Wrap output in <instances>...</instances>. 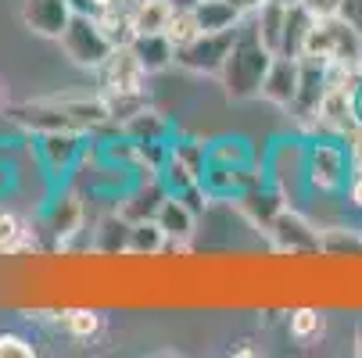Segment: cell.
<instances>
[{
	"label": "cell",
	"instance_id": "cell-34",
	"mask_svg": "<svg viewBox=\"0 0 362 358\" xmlns=\"http://www.w3.org/2000/svg\"><path fill=\"white\" fill-rule=\"evenodd\" d=\"M341 140H344L348 155H351V169H355V172H362V122H358L355 129H348Z\"/></svg>",
	"mask_w": 362,
	"mask_h": 358
},
{
	"label": "cell",
	"instance_id": "cell-7",
	"mask_svg": "<svg viewBox=\"0 0 362 358\" xmlns=\"http://www.w3.org/2000/svg\"><path fill=\"white\" fill-rule=\"evenodd\" d=\"M86 150H90V143H86V133H79V129L40 133L36 136V155H40V162L50 176H69L83 162Z\"/></svg>",
	"mask_w": 362,
	"mask_h": 358
},
{
	"label": "cell",
	"instance_id": "cell-36",
	"mask_svg": "<svg viewBox=\"0 0 362 358\" xmlns=\"http://www.w3.org/2000/svg\"><path fill=\"white\" fill-rule=\"evenodd\" d=\"M348 201L355 204V208H362V172L351 176V183H348Z\"/></svg>",
	"mask_w": 362,
	"mask_h": 358
},
{
	"label": "cell",
	"instance_id": "cell-15",
	"mask_svg": "<svg viewBox=\"0 0 362 358\" xmlns=\"http://www.w3.org/2000/svg\"><path fill=\"white\" fill-rule=\"evenodd\" d=\"M154 219H158V226L165 229L173 251H180V254L190 251V240H194V229H197V215L187 208V204H183L176 193L165 197V204L158 208V215H154Z\"/></svg>",
	"mask_w": 362,
	"mask_h": 358
},
{
	"label": "cell",
	"instance_id": "cell-32",
	"mask_svg": "<svg viewBox=\"0 0 362 358\" xmlns=\"http://www.w3.org/2000/svg\"><path fill=\"white\" fill-rule=\"evenodd\" d=\"M36 347L22 333H0V358H33Z\"/></svg>",
	"mask_w": 362,
	"mask_h": 358
},
{
	"label": "cell",
	"instance_id": "cell-37",
	"mask_svg": "<svg viewBox=\"0 0 362 358\" xmlns=\"http://www.w3.org/2000/svg\"><path fill=\"white\" fill-rule=\"evenodd\" d=\"M230 4H233V8L240 11V15H255L258 8H262V4H266V0H230Z\"/></svg>",
	"mask_w": 362,
	"mask_h": 358
},
{
	"label": "cell",
	"instance_id": "cell-35",
	"mask_svg": "<svg viewBox=\"0 0 362 358\" xmlns=\"http://www.w3.org/2000/svg\"><path fill=\"white\" fill-rule=\"evenodd\" d=\"M301 4L313 11V18H330V15H341L344 0H301Z\"/></svg>",
	"mask_w": 362,
	"mask_h": 358
},
{
	"label": "cell",
	"instance_id": "cell-3",
	"mask_svg": "<svg viewBox=\"0 0 362 358\" xmlns=\"http://www.w3.org/2000/svg\"><path fill=\"white\" fill-rule=\"evenodd\" d=\"M301 54L323 58V61H330V65L362 68V32H358L348 18H341V15L316 18L313 29H308V40H305Z\"/></svg>",
	"mask_w": 362,
	"mask_h": 358
},
{
	"label": "cell",
	"instance_id": "cell-24",
	"mask_svg": "<svg viewBox=\"0 0 362 358\" xmlns=\"http://www.w3.org/2000/svg\"><path fill=\"white\" fill-rule=\"evenodd\" d=\"M320 254H330V258H355L362 254V237L355 229H344V226H330V229H320Z\"/></svg>",
	"mask_w": 362,
	"mask_h": 358
},
{
	"label": "cell",
	"instance_id": "cell-41",
	"mask_svg": "<svg viewBox=\"0 0 362 358\" xmlns=\"http://www.w3.org/2000/svg\"><path fill=\"white\" fill-rule=\"evenodd\" d=\"M276 4H284V8H291V4H301V0H276Z\"/></svg>",
	"mask_w": 362,
	"mask_h": 358
},
{
	"label": "cell",
	"instance_id": "cell-33",
	"mask_svg": "<svg viewBox=\"0 0 362 358\" xmlns=\"http://www.w3.org/2000/svg\"><path fill=\"white\" fill-rule=\"evenodd\" d=\"M183 204H187V208L194 212V215H201L204 208H209V201H216L212 193H209V186H204V183H194V186H187L183 193H176Z\"/></svg>",
	"mask_w": 362,
	"mask_h": 358
},
{
	"label": "cell",
	"instance_id": "cell-23",
	"mask_svg": "<svg viewBox=\"0 0 362 358\" xmlns=\"http://www.w3.org/2000/svg\"><path fill=\"white\" fill-rule=\"evenodd\" d=\"M122 133H126L129 140H136V143L165 140V133H169V119H165L162 112H154V108H144L140 115H133V119L122 126Z\"/></svg>",
	"mask_w": 362,
	"mask_h": 358
},
{
	"label": "cell",
	"instance_id": "cell-38",
	"mask_svg": "<svg viewBox=\"0 0 362 358\" xmlns=\"http://www.w3.org/2000/svg\"><path fill=\"white\" fill-rule=\"evenodd\" d=\"M351 351H355V354L362 358V319L355 323V347H351Z\"/></svg>",
	"mask_w": 362,
	"mask_h": 358
},
{
	"label": "cell",
	"instance_id": "cell-29",
	"mask_svg": "<svg viewBox=\"0 0 362 358\" xmlns=\"http://www.w3.org/2000/svg\"><path fill=\"white\" fill-rule=\"evenodd\" d=\"M62 323L76 340H90V337L100 333V312H93V309H65Z\"/></svg>",
	"mask_w": 362,
	"mask_h": 358
},
{
	"label": "cell",
	"instance_id": "cell-16",
	"mask_svg": "<svg viewBox=\"0 0 362 358\" xmlns=\"http://www.w3.org/2000/svg\"><path fill=\"white\" fill-rule=\"evenodd\" d=\"M233 204H237V212H240L244 219H251V226L269 229V222L276 219V212H280V208H287V197H284L276 186L262 183V186H255V190H247V193L233 197Z\"/></svg>",
	"mask_w": 362,
	"mask_h": 358
},
{
	"label": "cell",
	"instance_id": "cell-4",
	"mask_svg": "<svg viewBox=\"0 0 362 358\" xmlns=\"http://www.w3.org/2000/svg\"><path fill=\"white\" fill-rule=\"evenodd\" d=\"M348 165H351V155L341 136H316L305 143V183L313 190H323V193H334L348 183Z\"/></svg>",
	"mask_w": 362,
	"mask_h": 358
},
{
	"label": "cell",
	"instance_id": "cell-14",
	"mask_svg": "<svg viewBox=\"0 0 362 358\" xmlns=\"http://www.w3.org/2000/svg\"><path fill=\"white\" fill-rule=\"evenodd\" d=\"M83 197L76 193V190H65V193H58L54 201L47 204V212H43V222H47V229H50V237H54L62 247L83 229Z\"/></svg>",
	"mask_w": 362,
	"mask_h": 358
},
{
	"label": "cell",
	"instance_id": "cell-26",
	"mask_svg": "<svg viewBox=\"0 0 362 358\" xmlns=\"http://www.w3.org/2000/svg\"><path fill=\"white\" fill-rule=\"evenodd\" d=\"M209 165H251V143L244 136H223L209 143Z\"/></svg>",
	"mask_w": 362,
	"mask_h": 358
},
{
	"label": "cell",
	"instance_id": "cell-25",
	"mask_svg": "<svg viewBox=\"0 0 362 358\" xmlns=\"http://www.w3.org/2000/svg\"><path fill=\"white\" fill-rule=\"evenodd\" d=\"M97 22L105 25V32H108V40H112L115 47H129L133 36H136V29H133V15H129L126 4H115V8L97 11Z\"/></svg>",
	"mask_w": 362,
	"mask_h": 358
},
{
	"label": "cell",
	"instance_id": "cell-12",
	"mask_svg": "<svg viewBox=\"0 0 362 358\" xmlns=\"http://www.w3.org/2000/svg\"><path fill=\"white\" fill-rule=\"evenodd\" d=\"M72 15H76L72 0H25L22 4L25 29L43 36V40H62V32L69 29Z\"/></svg>",
	"mask_w": 362,
	"mask_h": 358
},
{
	"label": "cell",
	"instance_id": "cell-31",
	"mask_svg": "<svg viewBox=\"0 0 362 358\" xmlns=\"http://www.w3.org/2000/svg\"><path fill=\"white\" fill-rule=\"evenodd\" d=\"M25 244V226L18 215L0 212V254H15Z\"/></svg>",
	"mask_w": 362,
	"mask_h": 358
},
{
	"label": "cell",
	"instance_id": "cell-40",
	"mask_svg": "<svg viewBox=\"0 0 362 358\" xmlns=\"http://www.w3.org/2000/svg\"><path fill=\"white\" fill-rule=\"evenodd\" d=\"M173 8L183 11V8H197V0H173Z\"/></svg>",
	"mask_w": 362,
	"mask_h": 358
},
{
	"label": "cell",
	"instance_id": "cell-28",
	"mask_svg": "<svg viewBox=\"0 0 362 358\" xmlns=\"http://www.w3.org/2000/svg\"><path fill=\"white\" fill-rule=\"evenodd\" d=\"M323 333H327V319H323L320 309H308V304H305V309L291 312V337L298 344H316Z\"/></svg>",
	"mask_w": 362,
	"mask_h": 358
},
{
	"label": "cell",
	"instance_id": "cell-17",
	"mask_svg": "<svg viewBox=\"0 0 362 358\" xmlns=\"http://www.w3.org/2000/svg\"><path fill=\"white\" fill-rule=\"evenodd\" d=\"M129 47L136 50V58L144 61L147 76L176 65V43L169 40V32H136Z\"/></svg>",
	"mask_w": 362,
	"mask_h": 358
},
{
	"label": "cell",
	"instance_id": "cell-19",
	"mask_svg": "<svg viewBox=\"0 0 362 358\" xmlns=\"http://www.w3.org/2000/svg\"><path fill=\"white\" fill-rule=\"evenodd\" d=\"M284 22H287V8L276 4V0H266V4L255 11V25L251 29L258 32V40L266 43L269 54H280L284 50Z\"/></svg>",
	"mask_w": 362,
	"mask_h": 358
},
{
	"label": "cell",
	"instance_id": "cell-22",
	"mask_svg": "<svg viewBox=\"0 0 362 358\" xmlns=\"http://www.w3.org/2000/svg\"><path fill=\"white\" fill-rule=\"evenodd\" d=\"M313 11L305 4H291L287 8V22H284V58H301L305 50V40H308V29H313Z\"/></svg>",
	"mask_w": 362,
	"mask_h": 358
},
{
	"label": "cell",
	"instance_id": "cell-6",
	"mask_svg": "<svg viewBox=\"0 0 362 358\" xmlns=\"http://www.w3.org/2000/svg\"><path fill=\"white\" fill-rule=\"evenodd\" d=\"M240 29V25H237ZM237 29H226V32H201L194 43L180 47L176 50V65L183 72H194V76H219L230 50H233V40H237Z\"/></svg>",
	"mask_w": 362,
	"mask_h": 358
},
{
	"label": "cell",
	"instance_id": "cell-5",
	"mask_svg": "<svg viewBox=\"0 0 362 358\" xmlns=\"http://www.w3.org/2000/svg\"><path fill=\"white\" fill-rule=\"evenodd\" d=\"M62 50L72 58V65H79V68H100V65L112 58L115 43L108 40L105 25L97 22V15L76 11L72 22H69V29L62 32Z\"/></svg>",
	"mask_w": 362,
	"mask_h": 358
},
{
	"label": "cell",
	"instance_id": "cell-30",
	"mask_svg": "<svg viewBox=\"0 0 362 358\" xmlns=\"http://www.w3.org/2000/svg\"><path fill=\"white\" fill-rule=\"evenodd\" d=\"M165 32H169V40L176 43V50H180V47H187V43H194V40L201 36V22H197L194 8H183V11H176Z\"/></svg>",
	"mask_w": 362,
	"mask_h": 358
},
{
	"label": "cell",
	"instance_id": "cell-39",
	"mask_svg": "<svg viewBox=\"0 0 362 358\" xmlns=\"http://www.w3.org/2000/svg\"><path fill=\"white\" fill-rule=\"evenodd\" d=\"M355 115H358V122H362V79H358V86H355Z\"/></svg>",
	"mask_w": 362,
	"mask_h": 358
},
{
	"label": "cell",
	"instance_id": "cell-2",
	"mask_svg": "<svg viewBox=\"0 0 362 358\" xmlns=\"http://www.w3.org/2000/svg\"><path fill=\"white\" fill-rule=\"evenodd\" d=\"M276 54H269L266 43L258 40L255 29H237V40H233V50H230V58L219 72V83L226 90L230 100H251L262 93V79L269 72Z\"/></svg>",
	"mask_w": 362,
	"mask_h": 358
},
{
	"label": "cell",
	"instance_id": "cell-1",
	"mask_svg": "<svg viewBox=\"0 0 362 358\" xmlns=\"http://www.w3.org/2000/svg\"><path fill=\"white\" fill-rule=\"evenodd\" d=\"M8 119L29 133H62V129H100L112 126L108 97H90V93H62V97H40V100H22L8 108Z\"/></svg>",
	"mask_w": 362,
	"mask_h": 358
},
{
	"label": "cell",
	"instance_id": "cell-8",
	"mask_svg": "<svg viewBox=\"0 0 362 358\" xmlns=\"http://www.w3.org/2000/svg\"><path fill=\"white\" fill-rule=\"evenodd\" d=\"M266 233H269L276 251L294 254V258L298 254H320V229L294 208H280Z\"/></svg>",
	"mask_w": 362,
	"mask_h": 358
},
{
	"label": "cell",
	"instance_id": "cell-11",
	"mask_svg": "<svg viewBox=\"0 0 362 358\" xmlns=\"http://www.w3.org/2000/svg\"><path fill=\"white\" fill-rule=\"evenodd\" d=\"M169 197V186L162 183V176H136V183L129 190L119 193V215L129 219V222H144V219H154L158 215V208L165 204Z\"/></svg>",
	"mask_w": 362,
	"mask_h": 358
},
{
	"label": "cell",
	"instance_id": "cell-13",
	"mask_svg": "<svg viewBox=\"0 0 362 358\" xmlns=\"http://www.w3.org/2000/svg\"><path fill=\"white\" fill-rule=\"evenodd\" d=\"M298 83H301V58H284L276 54L266 79H262V100H269L273 108H287L294 105V97H298Z\"/></svg>",
	"mask_w": 362,
	"mask_h": 358
},
{
	"label": "cell",
	"instance_id": "cell-9",
	"mask_svg": "<svg viewBox=\"0 0 362 358\" xmlns=\"http://www.w3.org/2000/svg\"><path fill=\"white\" fill-rule=\"evenodd\" d=\"M327 68H330V61L301 54V83H298V97H294L291 112H294L298 126H305V129H313L316 112H320V100L327 93Z\"/></svg>",
	"mask_w": 362,
	"mask_h": 358
},
{
	"label": "cell",
	"instance_id": "cell-18",
	"mask_svg": "<svg viewBox=\"0 0 362 358\" xmlns=\"http://www.w3.org/2000/svg\"><path fill=\"white\" fill-rule=\"evenodd\" d=\"M165 247H169V237L158 226V219H144V222H133L129 226L126 254H136V258H158Z\"/></svg>",
	"mask_w": 362,
	"mask_h": 358
},
{
	"label": "cell",
	"instance_id": "cell-42",
	"mask_svg": "<svg viewBox=\"0 0 362 358\" xmlns=\"http://www.w3.org/2000/svg\"><path fill=\"white\" fill-rule=\"evenodd\" d=\"M0 105H4V86H0Z\"/></svg>",
	"mask_w": 362,
	"mask_h": 358
},
{
	"label": "cell",
	"instance_id": "cell-21",
	"mask_svg": "<svg viewBox=\"0 0 362 358\" xmlns=\"http://www.w3.org/2000/svg\"><path fill=\"white\" fill-rule=\"evenodd\" d=\"M194 15L201 22V32H226V29H237L244 22V15L230 0H197Z\"/></svg>",
	"mask_w": 362,
	"mask_h": 358
},
{
	"label": "cell",
	"instance_id": "cell-10",
	"mask_svg": "<svg viewBox=\"0 0 362 358\" xmlns=\"http://www.w3.org/2000/svg\"><path fill=\"white\" fill-rule=\"evenodd\" d=\"M97 72H100V86H105V93H144L147 68L136 58L133 47H115L112 58Z\"/></svg>",
	"mask_w": 362,
	"mask_h": 358
},
{
	"label": "cell",
	"instance_id": "cell-20",
	"mask_svg": "<svg viewBox=\"0 0 362 358\" xmlns=\"http://www.w3.org/2000/svg\"><path fill=\"white\" fill-rule=\"evenodd\" d=\"M129 15H133L136 32H165L176 8H173V0H133Z\"/></svg>",
	"mask_w": 362,
	"mask_h": 358
},
{
	"label": "cell",
	"instance_id": "cell-27",
	"mask_svg": "<svg viewBox=\"0 0 362 358\" xmlns=\"http://www.w3.org/2000/svg\"><path fill=\"white\" fill-rule=\"evenodd\" d=\"M129 219H122L119 212L112 215V219H105L100 222V229H97V240H93V247L100 251V254H126V240H129Z\"/></svg>",
	"mask_w": 362,
	"mask_h": 358
}]
</instances>
